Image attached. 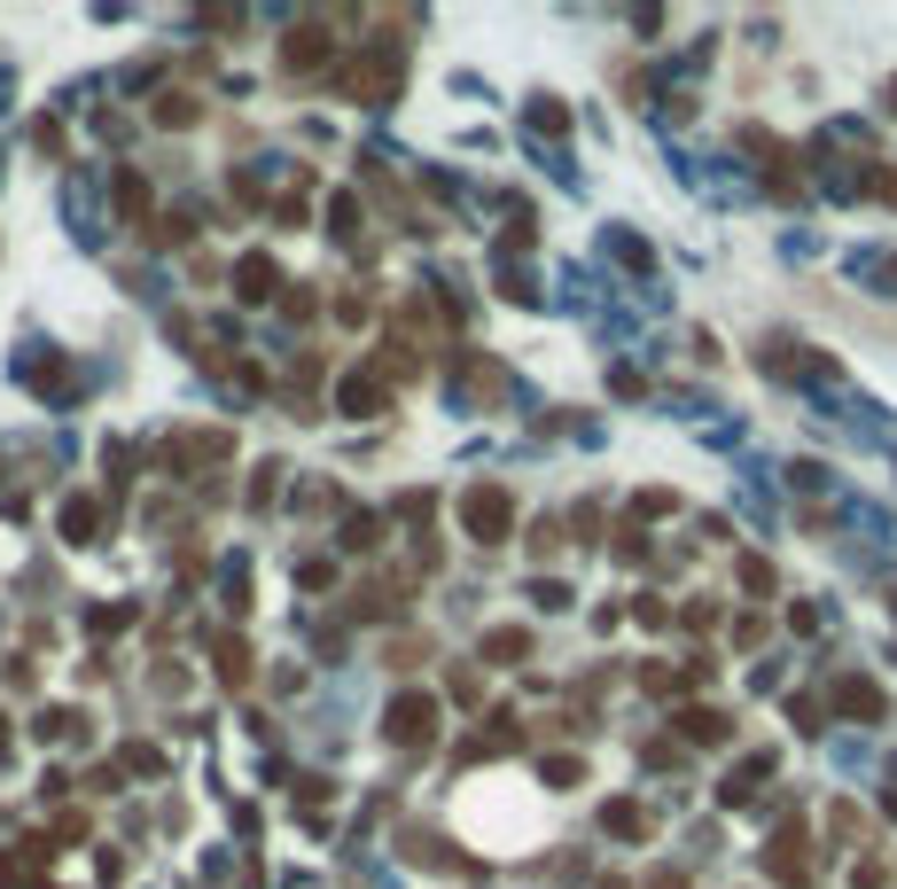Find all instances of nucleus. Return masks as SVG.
<instances>
[{"mask_svg": "<svg viewBox=\"0 0 897 889\" xmlns=\"http://www.w3.org/2000/svg\"><path fill=\"white\" fill-rule=\"evenodd\" d=\"M765 874H773L780 889H812L820 850H812V827H803V820H780V827H773V843H765Z\"/></svg>", "mask_w": 897, "mask_h": 889, "instance_id": "f257e3e1", "label": "nucleus"}, {"mask_svg": "<svg viewBox=\"0 0 897 889\" xmlns=\"http://www.w3.org/2000/svg\"><path fill=\"white\" fill-rule=\"evenodd\" d=\"M461 523H469L477 547H500L507 523H515V500H507L500 484H477V492H461Z\"/></svg>", "mask_w": 897, "mask_h": 889, "instance_id": "f03ea898", "label": "nucleus"}, {"mask_svg": "<svg viewBox=\"0 0 897 889\" xmlns=\"http://www.w3.org/2000/svg\"><path fill=\"white\" fill-rule=\"evenodd\" d=\"M383 734H391L398 749H429V742H437V702H429V694H398V702L383 710Z\"/></svg>", "mask_w": 897, "mask_h": 889, "instance_id": "7ed1b4c3", "label": "nucleus"}, {"mask_svg": "<svg viewBox=\"0 0 897 889\" xmlns=\"http://www.w3.org/2000/svg\"><path fill=\"white\" fill-rule=\"evenodd\" d=\"M227 453H234V437H227V429H196V437L164 444V476H196V469H219Z\"/></svg>", "mask_w": 897, "mask_h": 889, "instance_id": "20e7f679", "label": "nucleus"}, {"mask_svg": "<svg viewBox=\"0 0 897 889\" xmlns=\"http://www.w3.org/2000/svg\"><path fill=\"white\" fill-rule=\"evenodd\" d=\"M398 78H406V63H398L391 47H368V55L351 63V95H359V102H391Z\"/></svg>", "mask_w": 897, "mask_h": 889, "instance_id": "39448f33", "label": "nucleus"}, {"mask_svg": "<svg viewBox=\"0 0 897 889\" xmlns=\"http://www.w3.org/2000/svg\"><path fill=\"white\" fill-rule=\"evenodd\" d=\"M835 710H843V718H889V702H882V687L874 679H835Z\"/></svg>", "mask_w": 897, "mask_h": 889, "instance_id": "423d86ee", "label": "nucleus"}, {"mask_svg": "<svg viewBox=\"0 0 897 889\" xmlns=\"http://www.w3.org/2000/svg\"><path fill=\"white\" fill-rule=\"evenodd\" d=\"M679 742H694V749H718V742H726L734 734V718H726V710H679Z\"/></svg>", "mask_w": 897, "mask_h": 889, "instance_id": "0eeeda50", "label": "nucleus"}, {"mask_svg": "<svg viewBox=\"0 0 897 889\" xmlns=\"http://www.w3.org/2000/svg\"><path fill=\"white\" fill-rule=\"evenodd\" d=\"M274 282H282V265L265 257V250H250V257L234 265V297H250V305H258V297H274Z\"/></svg>", "mask_w": 897, "mask_h": 889, "instance_id": "6e6552de", "label": "nucleus"}, {"mask_svg": "<svg viewBox=\"0 0 897 889\" xmlns=\"http://www.w3.org/2000/svg\"><path fill=\"white\" fill-rule=\"evenodd\" d=\"M282 63H289V70H320V63H328V32H320V24H297V32L282 40Z\"/></svg>", "mask_w": 897, "mask_h": 889, "instance_id": "1a4fd4ad", "label": "nucleus"}, {"mask_svg": "<svg viewBox=\"0 0 897 889\" xmlns=\"http://www.w3.org/2000/svg\"><path fill=\"white\" fill-rule=\"evenodd\" d=\"M601 827H609V835H624V843H648V835H656V812H648V804H609V812H601Z\"/></svg>", "mask_w": 897, "mask_h": 889, "instance_id": "9d476101", "label": "nucleus"}, {"mask_svg": "<svg viewBox=\"0 0 897 889\" xmlns=\"http://www.w3.org/2000/svg\"><path fill=\"white\" fill-rule=\"evenodd\" d=\"M95 530H102V507H95V500H70V507H63V539H70V547H86Z\"/></svg>", "mask_w": 897, "mask_h": 889, "instance_id": "9b49d317", "label": "nucleus"}, {"mask_svg": "<svg viewBox=\"0 0 897 889\" xmlns=\"http://www.w3.org/2000/svg\"><path fill=\"white\" fill-rule=\"evenodd\" d=\"M484 656H492V663H523V656H530V633H523V625H500V633H484Z\"/></svg>", "mask_w": 897, "mask_h": 889, "instance_id": "f8f14e48", "label": "nucleus"}, {"mask_svg": "<svg viewBox=\"0 0 897 889\" xmlns=\"http://www.w3.org/2000/svg\"><path fill=\"white\" fill-rule=\"evenodd\" d=\"M336 398H343V414H375V406H383V383H368V375H343V391H336Z\"/></svg>", "mask_w": 897, "mask_h": 889, "instance_id": "ddd939ff", "label": "nucleus"}, {"mask_svg": "<svg viewBox=\"0 0 897 889\" xmlns=\"http://www.w3.org/2000/svg\"><path fill=\"white\" fill-rule=\"evenodd\" d=\"M211 656H219V679H227V687H250V648H242V640H219Z\"/></svg>", "mask_w": 897, "mask_h": 889, "instance_id": "4468645a", "label": "nucleus"}, {"mask_svg": "<svg viewBox=\"0 0 897 889\" xmlns=\"http://www.w3.org/2000/svg\"><path fill=\"white\" fill-rule=\"evenodd\" d=\"M118 211L125 219H149V180H141V172H118Z\"/></svg>", "mask_w": 897, "mask_h": 889, "instance_id": "2eb2a0df", "label": "nucleus"}, {"mask_svg": "<svg viewBox=\"0 0 897 889\" xmlns=\"http://www.w3.org/2000/svg\"><path fill=\"white\" fill-rule=\"evenodd\" d=\"M375 539H383V515H351V523H343V547H351V555H368Z\"/></svg>", "mask_w": 897, "mask_h": 889, "instance_id": "dca6fc26", "label": "nucleus"}, {"mask_svg": "<svg viewBox=\"0 0 897 889\" xmlns=\"http://www.w3.org/2000/svg\"><path fill=\"white\" fill-rule=\"evenodd\" d=\"M188 234H196V219H188V211H164L149 242H156V250H172V242H188Z\"/></svg>", "mask_w": 897, "mask_h": 889, "instance_id": "f3484780", "label": "nucleus"}, {"mask_svg": "<svg viewBox=\"0 0 897 889\" xmlns=\"http://www.w3.org/2000/svg\"><path fill=\"white\" fill-rule=\"evenodd\" d=\"M359 219H368V211H359V196H336V204H328V227H336L343 242L359 234Z\"/></svg>", "mask_w": 897, "mask_h": 889, "instance_id": "a211bd4d", "label": "nucleus"}, {"mask_svg": "<svg viewBox=\"0 0 897 889\" xmlns=\"http://www.w3.org/2000/svg\"><path fill=\"white\" fill-rule=\"evenodd\" d=\"M788 718H796V734H820V718H828V702H812V694H796V702H788Z\"/></svg>", "mask_w": 897, "mask_h": 889, "instance_id": "6ab92c4d", "label": "nucleus"}, {"mask_svg": "<svg viewBox=\"0 0 897 889\" xmlns=\"http://www.w3.org/2000/svg\"><path fill=\"white\" fill-rule=\"evenodd\" d=\"M742 585H750V593H773V562H765V555H742Z\"/></svg>", "mask_w": 897, "mask_h": 889, "instance_id": "aec40b11", "label": "nucleus"}, {"mask_svg": "<svg viewBox=\"0 0 897 889\" xmlns=\"http://www.w3.org/2000/svg\"><path fill=\"white\" fill-rule=\"evenodd\" d=\"M188 118H196L188 95H164V102H156V125H188Z\"/></svg>", "mask_w": 897, "mask_h": 889, "instance_id": "412c9836", "label": "nucleus"}, {"mask_svg": "<svg viewBox=\"0 0 897 889\" xmlns=\"http://www.w3.org/2000/svg\"><path fill=\"white\" fill-rule=\"evenodd\" d=\"M297 585H313V593H328V585H336V562H297Z\"/></svg>", "mask_w": 897, "mask_h": 889, "instance_id": "4be33fe9", "label": "nucleus"}, {"mask_svg": "<svg viewBox=\"0 0 897 889\" xmlns=\"http://www.w3.org/2000/svg\"><path fill=\"white\" fill-rule=\"evenodd\" d=\"M530 125H538V133H570V110H555V102H538V110H530Z\"/></svg>", "mask_w": 897, "mask_h": 889, "instance_id": "5701e85b", "label": "nucleus"}, {"mask_svg": "<svg viewBox=\"0 0 897 889\" xmlns=\"http://www.w3.org/2000/svg\"><path fill=\"white\" fill-rule=\"evenodd\" d=\"M547 780H555V788H578V780H586V765H578V757H555V765H547Z\"/></svg>", "mask_w": 897, "mask_h": 889, "instance_id": "b1692460", "label": "nucleus"}, {"mask_svg": "<svg viewBox=\"0 0 897 889\" xmlns=\"http://www.w3.org/2000/svg\"><path fill=\"white\" fill-rule=\"evenodd\" d=\"M765 633H773V625H765V616H734V640H742V648H757Z\"/></svg>", "mask_w": 897, "mask_h": 889, "instance_id": "393cba45", "label": "nucleus"}, {"mask_svg": "<svg viewBox=\"0 0 897 889\" xmlns=\"http://www.w3.org/2000/svg\"><path fill=\"white\" fill-rule=\"evenodd\" d=\"M125 765H133V772H164V757H156L149 742H133V749H125Z\"/></svg>", "mask_w": 897, "mask_h": 889, "instance_id": "a878e982", "label": "nucleus"}, {"mask_svg": "<svg viewBox=\"0 0 897 889\" xmlns=\"http://www.w3.org/2000/svg\"><path fill=\"white\" fill-rule=\"evenodd\" d=\"M828 827H835V835H858L866 820H858V804H835V812H828Z\"/></svg>", "mask_w": 897, "mask_h": 889, "instance_id": "bb28decb", "label": "nucleus"}, {"mask_svg": "<svg viewBox=\"0 0 897 889\" xmlns=\"http://www.w3.org/2000/svg\"><path fill=\"white\" fill-rule=\"evenodd\" d=\"M851 881H858V889H882L889 874H882V858H858V866H851Z\"/></svg>", "mask_w": 897, "mask_h": 889, "instance_id": "cd10ccee", "label": "nucleus"}, {"mask_svg": "<svg viewBox=\"0 0 897 889\" xmlns=\"http://www.w3.org/2000/svg\"><path fill=\"white\" fill-rule=\"evenodd\" d=\"M866 188H874V196H889V204H897V172H866Z\"/></svg>", "mask_w": 897, "mask_h": 889, "instance_id": "c85d7f7f", "label": "nucleus"}, {"mask_svg": "<svg viewBox=\"0 0 897 889\" xmlns=\"http://www.w3.org/2000/svg\"><path fill=\"white\" fill-rule=\"evenodd\" d=\"M648 889H687V874H671V866H664V874H648Z\"/></svg>", "mask_w": 897, "mask_h": 889, "instance_id": "c756f323", "label": "nucleus"}, {"mask_svg": "<svg viewBox=\"0 0 897 889\" xmlns=\"http://www.w3.org/2000/svg\"><path fill=\"white\" fill-rule=\"evenodd\" d=\"M0 757H9V718H0Z\"/></svg>", "mask_w": 897, "mask_h": 889, "instance_id": "7c9ffc66", "label": "nucleus"}]
</instances>
